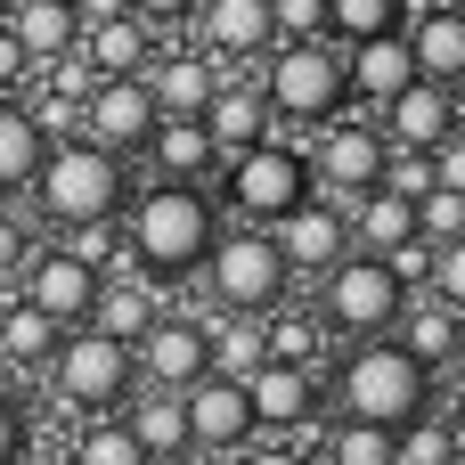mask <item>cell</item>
<instances>
[{"mask_svg": "<svg viewBox=\"0 0 465 465\" xmlns=\"http://www.w3.org/2000/svg\"><path fill=\"white\" fill-rule=\"evenodd\" d=\"M123 237L147 262V278H188L221 237V204L204 180H147L139 196H123Z\"/></svg>", "mask_w": 465, "mask_h": 465, "instance_id": "6da1fadb", "label": "cell"}, {"mask_svg": "<svg viewBox=\"0 0 465 465\" xmlns=\"http://www.w3.org/2000/svg\"><path fill=\"white\" fill-rule=\"evenodd\" d=\"M327 401H335V417H360V425L401 433V425H417V417L433 409V368H417L392 335H360V343L335 360Z\"/></svg>", "mask_w": 465, "mask_h": 465, "instance_id": "7a4b0ae2", "label": "cell"}, {"mask_svg": "<svg viewBox=\"0 0 465 465\" xmlns=\"http://www.w3.org/2000/svg\"><path fill=\"white\" fill-rule=\"evenodd\" d=\"M253 90L270 98V123H335L351 106V74H343V41H270Z\"/></svg>", "mask_w": 465, "mask_h": 465, "instance_id": "3957f363", "label": "cell"}, {"mask_svg": "<svg viewBox=\"0 0 465 465\" xmlns=\"http://www.w3.org/2000/svg\"><path fill=\"white\" fill-rule=\"evenodd\" d=\"M188 278H204V294H213L221 319H270V311L294 294V278H286L270 229H253V221H245V229H221Z\"/></svg>", "mask_w": 465, "mask_h": 465, "instance_id": "277c9868", "label": "cell"}, {"mask_svg": "<svg viewBox=\"0 0 465 465\" xmlns=\"http://www.w3.org/2000/svg\"><path fill=\"white\" fill-rule=\"evenodd\" d=\"M33 204L65 229V221H106V213H123V196H131V180H123V155H106V147H90V139H57V147H41V163H33Z\"/></svg>", "mask_w": 465, "mask_h": 465, "instance_id": "5b68a950", "label": "cell"}, {"mask_svg": "<svg viewBox=\"0 0 465 465\" xmlns=\"http://www.w3.org/2000/svg\"><path fill=\"white\" fill-rule=\"evenodd\" d=\"M41 376H49V392H57V409H65L74 425H82V417H114V409L131 401V384H139L131 343H114V335H98V327H65Z\"/></svg>", "mask_w": 465, "mask_h": 465, "instance_id": "8992f818", "label": "cell"}, {"mask_svg": "<svg viewBox=\"0 0 465 465\" xmlns=\"http://www.w3.org/2000/svg\"><path fill=\"white\" fill-rule=\"evenodd\" d=\"M409 286L384 270V253H343L335 270H319V319L335 343H360V335H392Z\"/></svg>", "mask_w": 465, "mask_h": 465, "instance_id": "52a82bcc", "label": "cell"}, {"mask_svg": "<svg viewBox=\"0 0 465 465\" xmlns=\"http://www.w3.org/2000/svg\"><path fill=\"white\" fill-rule=\"evenodd\" d=\"M221 163H229V172H221V196H229V213L253 221V229H270L286 204L311 196V155H294V147H278V139L237 147V155H221Z\"/></svg>", "mask_w": 465, "mask_h": 465, "instance_id": "ba28073f", "label": "cell"}, {"mask_svg": "<svg viewBox=\"0 0 465 465\" xmlns=\"http://www.w3.org/2000/svg\"><path fill=\"white\" fill-rule=\"evenodd\" d=\"M213 311H155L147 319V335L131 343V368H139V384H155V392H188L196 376H213Z\"/></svg>", "mask_w": 465, "mask_h": 465, "instance_id": "9c48e42d", "label": "cell"}, {"mask_svg": "<svg viewBox=\"0 0 465 465\" xmlns=\"http://www.w3.org/2000/svg\"><path fill=\"white\" fill-rule=\"evenodd\" d=\"M343 213H351V196H327V188H311L302 204H286V213L270 221V245H278L286 278H319V270H335V262L351 253V229H343Z\"/></svg>", "mask_w": 465, "mask_h": 465, "instance_id": "30bf717a", "label": "cell"}, {"mask_svg": "<svg viewBox=\"0 0 465 465\" xmlns=\"http://www.w3.org/2000/svg\"><path fill=\"white\" fill-rule=\"evenodd\" d=\"M384 180V131H376V114H335V123H319V139H311V188H327V196H368Z\"/></svg>", "mask_w": 465, "mask_h": 465, "instance_id": "8fae6325", "label": "cell"}, {"mask_svg": "<svg viewBox=\"0 0 465 465\" xmlns=\"http://www.w3.org/2000/svg\"><path fill=\"white\" fill-rule=\"evenodd\" d=\"M147 131H155V98H147L139 74H98V82L82 90V139H90V147H106V155H139Z\"/></svg>", "mask_w": 465, "mask_h": 465, "instance_id": "7c38bea8", "label": "cell"}, {"mask_svg": "<svg viewBox=\"0 0 465 465\" xmlns=\"http://www.w3.org/2000/svg\"><path fill=\"white\" fill-rule=\"evenodd\" d=\"M245 401H253V425L262 433H278V441H311V425H319V409H327V392H319V376L311 368H278V360H262L253 376H245Z\"/></svg>", "mask_w": 465, "mask_h": 465, "instance_id": "4fadbf2b", "label": "cell"}, {"mask_svg": "<svg viewBox=\"0 0 465 465\" xmlns=\"http://www.w3.org/2000/svg\"><path fill=\"white\" fill-rule=\"evenodd\" d=\"M180 409H188V450H196V458H229V450H245V441L262 433L237 376H196V384L180 392Z\"/></svg>", "mask_w": 465, "mask_h": 465, "instance_id": "5bb4252c", "label": "cell"}, {"mask_svg": "<svg viewBox=\"0 0 465 465\" xmlns=\"http://www.w3.org/2000/svg\"><path fill=\"white\" fill-rule=\"evenodd\" d=\"M16 294L41 311V319H57V327H82L90 319V302H98V270H82L65 245H33V262H25V278H16Z\"/></svg>", "mask_w": 465, "mask_h": 465, "instance_id": "9a60e30c", "label": "cell"}, {"mask_svg": "<svg viewBox=\"0 0 465 465\" xmlns=\"http://www.w3.org/2000/svg\"><path fill=\"white\" fill-rule=\"evenodd\" d=\"M376 131H384V147H441L458 131V90H441V82L417 74L409 90H392L376 106Z\"/></svg>", "mask_w": 465, "mask_h": 465, "instance_id": "2e32d148", "label": "cell"}, {"mask_svg": "<svg viewBox=\"0 0 465 465\" xmlns=\"http://www.w3.org/2000/svg\"><path fill=\"white\" fill-rule=\"evenodd\" d=\"M139 82H147L155 114H204L229 74H221V57H204V49H155V57L139 65Z\"/></svg>", "mask_w": 465, "mask_h": 465, "instance_id": "e0dca14e", "label": "cell"}, {"mask_svg": "<svg viewBox=\"0 0 465 465\" xmlns=\"http://www.w3.org/2000/svg\"><path fill=\"white\" fill-rule=\"evenodd\" d=\"M188 25H196V49L204 57H221V65H237V57H262L278 33H270V0H196L188 8Z\"/></svg>", "mask_w": 465, "mask_h": 465, "instance_id": "ac0fdd59", "label": "cell"}, {"mask_svg": "<svg viewBox=\"0 0 465 465\" xmlns=\"http://www.w3.org/2000/svg\"><path fill=\"white\" fill-rule=\"evenodd\" d=\"M401 41H409V65H417L425 82H441V90L465 98V16L450 8V0L417 8V16L401 25Z\"/></svg>", "mask_w": 465, "mask_h": 465, "instance_id": "d6986e66", "label": "cell"}, {"mask_svg": "<svg viewBox=\"0 0 465 465\" xmlns=\"http://www.w3.org/2000/svg\"><path fill=\"white\" fill-rule=\"evenodd\" d=\"M139 155H147L155 180H204L213 188V172H221V147H213L204 114H155V131H147Z\"/></svg>", "mask_w": 465, "mask_h": 465, "instance_id": "ffe728a7", "label": "cell"}, {"mask_svg": "<svg viewBox=\"0 0 465 465\" xmlns=\"http://www.w3.org/2000/svg\"><path fill=\"white\" fill-rule=\"evenodd\" d=\"M392 343H401L417 368H433V376H441L450 360H465V319L450 311V302H433V294L417 286V294L401 302V319H392Z\"/></svg>", "mask_w": 465, "mask_h": 465, "instance_id": "44dd1931", "label": "cell"}, {"mask_svg": "<svg viewBox=\"0 0 465 465\" xmlns=\"http://www.w3.org/2000/svg\"><path fill=\"white\" fill-rule=\"evenodd\" d=\"M0 33H8L33 65H57V57H74L82 16H74V0H8V8H0Z\"/></svg>", "mask_w": 465, "mask_h": 465, "instance_id": "7402d4cb", "label": "cell"}, {"mask_svg": "<svg viewBox=\"0 0 465 465\" xmlns=\"http://www.w3.org/2000/svg\"><path fill=\"white\" fill-rule=\"evenodd\" d=\"M343 74H351V98H360L368 114H376L392 90H409V82H417V65H409V41H401V33L351 41V49H343Z\"/></svg>", "mask_w": 465, "mask_h": 465, "instance_id": "603a6c76", "label": "cell"}, {"mask_svg": "<svg viewBox=\"0 0 465 465\" xmlns=\"http://www.w3.org/2000/svg\"><path fill=\"white\" fill-rule=\"evenodd\" d=\"M204 131H213V147H221V155H237V147H262V139H270V98L253 90V74H229V82L213 90Z\"/></svg>", "mask_w": 465, "mask_h": 465, "instance_id": "cb8c5ba5", "label": "cell"}, {"mask_svg": "<svg viewBox=\"0 0 465 465\" xmlns=\"http://www.w3.org/2000/svg\"><path fill=\"white\" fill-rule=\"evenodd\" d=\"M155 311H163V278H98V302H90L82 327H98L114 343H139Z\"/></svg>", "mask_w": 465, "mask_h": 465, "instance_id": "d4e9b609", "label": "cell"}, {"mask_svg": "<svg viewBox=\"0 0 465 465\" xmlns=\"http://www.w3.org/2000/svg\"><path fill=\"white\" fill-rule=\"evenodd\" d=\"M74 57H82L90 74H139V65L155 57V25H139V16H106V25H82Z\"/></svg>", "mask_w": 465, "mask_h": 465, "instance_id": "484cf974", "label": "cell"}, {"mask_svg": "<svg viewBox=\"0 0 465 465\" xmlns=\"http://www.w3.org/2000/svg\"><path fill=\"white\" fill-rule=\"evenodd\" d=\"M57 335H65V327H57V319H41L25 294H8V302H0V368H8V376H41V368H49V351H57Z\"/></svg>", "mask_w": 465, "mask_h": 465, "instance_id": "4316f807", "label": "cell"}, {"mask_svg": "<svg viewBox=\"0 0 465 465\" xmlns=\"http://www.w3.org/2000/svg\"><path fill=\"white\" fill-rule=\"evenodd\" d=\"M343 229H351V253H392L401 237H417V204L392 188H368V196H351Z\"/></svg>", "mask_w": 465, "mask_h": 465, "instance_id": "83f0119b", "label": "cell"}, {"mask_svg": "<svg viewBox=\"0 0 465 465\" xmlns=\"http://www.w3.org/2000/svg\"><path fill=\"white\" fill-rule=\"evenodd\" d=\"M114 417L131 425V441H139L147 458H163V450H188V409H180V392H155V384H131V401H123Z\"/></svg>", "mask_w": 465, "mask_h": 465, "instance_id": "f1b7e54d", "label": "cell"}, {"mask_svg": "<svg viewBox=\"0 0 465 465\" xmlns=\"http://www.w3.org/2000/svg\"><path fill=\"white\" fill-rule=\"evenodd\" d=\"M262 343H270V360H278V368H311V376H319V360H327V343H335V335H327V319H319V311H286V302H278V311L262 319Z\"/></svg>", "mask_w": 465, "mask_h": 465, "instance_id": "f546056e", "label": "cell"}, {"mask_svg": "<svg viewBox=\"0 0 465 465\" xmlns=\"http://www.w3.org/2000/svg\"><path fill=\"white\" fill-rule=\"evenodd\" d=\"M65 465H147V450L131 441L123 417H82L65 433Z\"/></svg>", "mask_w": 465, "mask_h": 465, "instance_id": "4dcf8cb0", "label": "cell"}, {"mask_svg": "<svg viewBox=\"0 0 465 465\" xmlns=\"http://www.w3.org/2000/svg\"><path fill=\"white\" fill-rule=\"evenodd\" d=\"M41 131H33V114L16 106V98H0V196H16L25 180H33V163H41Z\"/></svg>", "mask_w": 465, "mask_h": 465, "instance_id": "1f68e13d", "label": "cell"}, {"mask_svg": "<svg viewBox=\"0 0 465 465\" xmlns=\"http://www.w3.org/2000/svg\"><path fill=\"white\" fill-rule=\"evenodd\" d=\"M204 343H213V376H237V384H245V376L270 360L262 319H213V335H204Z\"/></svg>", "mask_w": 465, "mask_h": 465, "instance_id": "d6a6232c", "label": "cell"}, {"mask_svg": "<svg viewBox=\"0 0 465 465\" xmlns=\"http://www.w3.org/2000/svg\"><path fill=\"white\" fill-rule=\"evenodd\" d=\"M409 25V8L401 0H327V41H376V33H401Z\"/></svg>", "mask_w": 465, "mask_h": 465, "instance_id": "836d02e7", "label": "cell"}, {"mask_svg": "<svg viewBox=\"0 0 465 465\" xmlns=\"http://www.w3.org/2000/svg\"><path fill=\"white\" fill-rule=\"evenodd\" d=\"M311 465H392V433L384 425H360V417H335Z\"/></svg>", "mask_w": 465, "mask_h": 465, "instance_id": "e575fe53", "label": "cell"}, {"mask_svg": "<svg viewBox=\"0 0 465 465\" xmlns=\"http://www.w3.org/2000/svg\"><path fill=\"white\" fill-rule=\"evenodd\" d=\"M16 106L33 114V131H41L49 147H57V139H82V90H57V82H41V74H33V90H25Z\"/></svg>", "mask_w": 465, "mask_h": 465, "instance_id": "d590c367", "label": "cell"}, {"mask_svg": "<svg viewBox=\"0 0 465 465\" xmlns=\"http://www.w3.org/2000/svg\"><path fill=\"white\" fill-rule=\"evenodd\" d=\"M417 237H425V245H458L465 237V196L458 188H425V196H417Z\"/></svg>", "mask_w": 465, "mask_h": 465, "instance_id": "8d00e7d4", "label": "cell"}, {"mask_svg": "<svg viewBox=\"0 0 465 465\" xmlns=\"http://www.w3.org/2000/svg\"><path fill=\"white\" fill-rule=\"evenodd\" d=\"M392 465H450V433H441V409H425L417 425L392 433Z\"/></svg>", "mask_w": 465, "mask_h": 465, "instance_id": "74e56055", "label": "cell"}, {"mask_svg": "<svg viewBox=\"0 0 465 465\" xmlns=\"http://www.w3.org/2000/svg\"><path fill=\"white\" fill-rule=\"evenodd\" d=\"M82 270H106V253L123 245V213H106V221H65V237H57Z\"/></svg>", "mask_w": 465, "mask_h": 465, "instance_id": "f35d334b", "label": "cell"}, {"mask_svg": "<svg viewBox=\"0 0 465 465\" xmlns=\"http://www.w3.org/2000/svg\"><path fill=\"white\" fill-rule=\"evenodd\" d=\"M278 41H327V0H270Z\"/></svg>", "mask_w": 465, "mask_h": 465, "instance_id": "ab89813d", "label": "cell"}, {"mask_svg": "<svg viewBox=\"0 0 465 465\" xmlns=\"http://www.w3.org/2000/svg\"><path fill=\"white\" fill-rule=\"evenodd\" d=\"M425 294H433V302H450V311L465 319V237H458V245H433V270H425Z\"/></svg>", "mask_w": 465, "mask_h": 465, "instance_id": "60d3db41", "label": "cell"}, {"mask_svg": "<svg viewBox=\"0 0 465 465\" xmlns=\"http://www.w3.org/2000/svg\"><path fill=\"white\" fill-rule=\"evenodd\" d=\"M25 262H33V237H25V221H16V213H0V302L16 294Z\"/></svg>", "mask_w": 465, "mask_h": 465, "instance_id": "b9f144b4", "label": "cell"}, {"mask_svg": "<svg viewBox=\"0 0 465 465\" xmlns=\"http://www.w3.org/2000/svg\"><path fill=\"white\" fill-rule=\"evenodd\" d=\"M384 270H392V278L417 294V286H425V270H433V245H425V237H401V245L384 253Z\"/></svg>", "mask_w": 465, "mask_h": 465, "instance_id": "7bdbcfd3", "label": "cell"}, {"mask_svg": "<svg viewBox=\"0 0 465 465\" xmlns=\"http://www.w3.org/2000/svg\"><path fill=\"white\" fill-rule=\"evenodd\" d=\"M237 465H311V450H294V441H278V433H253L245 450H229Z\"/></svg>", "mask_w": 465, "mask_h": 465, "instance_id": "ee69618b", "label": "cell"}, {"mask_svg": "<svg viewBox=\"0 0 465 465\" xmlns=\"http://www.w3.org/2000/svg\"><path fill=\"white\" fill-rule=\"evenodd\" d=\"M425 155H433V188H458L465 196V131H450V139L425 147Z\"/></svg>", "mask_w": 465, "mask_h": 465, "instance_id": "f6af8a7d", "label": "cell"}, {"mask_svg": "<svg viewBox=\"0 0 465 465\" xmlns=\"http://www.w3.org/2000/svg\"><path fill=\"white\" fill-rule=\"evenodd\" d=\"M33 74H41V65H33V57L0 33V98H25V90H33Z\"/></svg>", "mask_w": 465, "mask_h": 465, "instance_id": "bcb514c9", "label": "cell"}, {"mask_svg": "<svg viewBox=\"0 0 465 465\" xmlns=\"http://www.w3.org/2000/svg\"><path fill=\"white\" fill-rule=\"evenodd\" d=\"M25 433H33V425H25V409H16V392L0 384V465H8L16 450H25Z\"/></svg>", "mask_w": 465, "mask_h": 465, "instance_id": "7dc6e473", "label": "cell"}, {"mask_svg": "<svg viewBox=\"0 0 465 465\" xmlns=\"http://www.w3.org/2000/svg\"><path fill=\"white\" fill-rule=\"evenodd\" d=\"M188 8H196V0H131V16L155 25V33H163V25H188Z\"/></svg>", "mask_w": 465, "mask_h": 465, "instance_id": "c3c4849f", "label": "cell"}, {"mask_svg": "<svg viewBox=\"0 0 465 465\" xmlns=\"http://www.w3.org/2000/svg\"><path fill=\"white\" fill-rule=\"evenodd\" d=\"M8 465H65V441H33V433H25V450Z\"/></svg>", "mask_w": 465, "mask_h": 465, "instance_id": "681fc988", "label": "cell"}, {"mask_svg": "<svg viewBox=\"0 0 465 465\" xmlns=\"http://www.w3.org/2000/svg\"><path fill=\"white\" fill-rule=\"evenodd\" d=\"M82 25H106V16H131V0H74Z\"/></svg>", "mask_w": 465, "mask_h": 465, "instance_id": "f907efd6", "label": "cell"}, {"mask_svg": "<svg viewBox=\"0 0 465 465\" xmlns=\"http://www.w3.org/2000/svg\"><path fill=\"white\" fill-rule=\"evenodd\" d=\"M441 433H450V465H465V401L441 417Z\"/></svg>", "mask_w": 465, "mask_h": 465, "instance_id": "816d5d0a", "label": "cell"}, {"mask_svg": "<svg viewBox=\"0 0 465 465\" xmlns=\"http://www.w3.org/2000/svg\"><path fill=\"white\" fill-rule=\"evenodd\" d=\"M147 465H204L196 450H163V458H147Z\"/></svg>", "mask_w": 465, "mask_h": 465, "instance_id": "f5cc1de1", "label": "cell"}, {"mask_svg": "<svg viewBox=\"0 0 465 465\" xmlns=\"http://www.w3.org/2000/svg\"><path fill=\"white\" fill-rule=\"evenodd\" d=\"M458 131H465V98H458Z\"/></svg>", "mask_w": 465, "mask_h": 465, "instance_id": "db71d44e", "label": "cell"}, {"mask_svg": "<svg viewBox=\"0 0 465 465\" xmlns=\"http://www.w3.org/2000/svg\"><path fill=\"white\" fill-rule=\"evenodd\" d=\"M450 8H458V16H465V0H450Z\"/></svg>", "mask_w": 465, "mask_h": 465, "instance_id": "11a10c76", "label": "cell"}, {"mask_svg": "<svg viewBox=\"0 0 465 465\" xmlns=\"http://www.w3.org/2000/svg\"><path fill=\"white\" fill-rule=\"evenodd\" d=\"M0 8H8V0H0Z\"/></svg>", "mask_w": 465, "mask_h": 465, "instance_id": "9f6ffc18", "label": "cell"}]
</instances>
